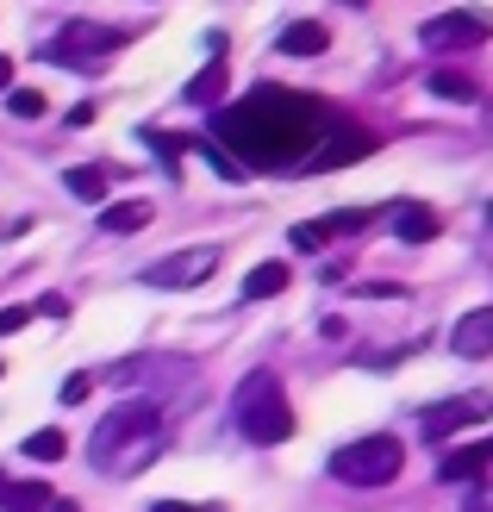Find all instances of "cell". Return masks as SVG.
Masks as SVG:
<instances>
[{"label":"cell","instance_id":"obj_1","mask_svg":"<svg viewBox=\"0 0 493 512\" xmlns=\"http://www.w3.org/2000/svg\"><path fill=\"white\" fill-rule=\"evenodd\" d=\"M331 107H319V94H288V88H256L244 107H219L213 132L219 144L244 150V169H300L306 150L331 132Z\"/></svg>","mask_w":493,"mask_h":512},{"label":"cell","instance_id":"obj_2","mask_svg":"<svg viewBox=\"0 0 493 512\" xmlns=\"http://www.w3.org/2000/svg\"><path fill=\"white\" fill-rule=\"evenodd\" d=\"M144 438H157V400H150V394H132V400H119L113 413L94 425V444H88L94 469L119 475V463H125V456H132Z\"/></svg>","mask_w":493,"mask_h":512},{"label":"cell","instance_id":"obj_3","mask_svg":"<svg viewBox=\"0 0 493 512\" xmlns=\"http://www.w3.org/2000/svg\"><path fill=\"white\" fill-rule=\"evenodd\" d=\"M238 431L250 444H288L294 438V406H288V394H281V381L269 369L238 381Z\"/></svg>","mask_w":493,"mask_h":512},{"label":"cell","instance_id":"obj_4","mask_svg":"<svg viewBox=\"0 0 493 512\" xmlns=\"http://www.w3.org/2000/svg\"><path fill=\"white\" fill-rule=\"evenodd\" d=\"M400 469H406V450H400V438H387V431H369V438L331 450V475L350 481V488H381V481H394Z\"/></svg>","mask_w":493,"mask_h":512},{"label":"cell","instance_id":"obj_5","mask_svg":"<svg viewBox=\"0 0 493 512\" xmlns=\"http://www.w3.org/2000/svg\"><path fill=\"white\" fill-rule=\"evenodd\" d=\"M119 44H125V32H113V25H88V19H75V25H69V32L50 44V50H38V57L63 63V69H100Z\"/></svg>","mask_w":493,"mask_h":512},{"label":"cell","instance_id":"obj_6","mask_svg":"<svg viewBox=\"0 0 493 512\" xmlns=\"http://www.w3.org/2000/svg\"><path fill=\"white\" fill-rule=\"evenodd\" d=\"M213 269H219V244H194V250L157 256V263L144 269V281H150V288H200Z\"/></svg>","mask_w":493,"mask_h":512},{"label":"cell","instance_id":"obj_7","mask_svg":"<svg viewBox=\"0 0 493 512\" xmlns=\"http://www.w3.org/2000/svg\"><path fill=\"white\" fill-rule=\"evenodd\" d=\"M419 38L431 50H475V44L493 38V13H437V19L419 25Z\"/></svg>","mask_w":493,"mask_h":512},{"label":"cell","instance_id":"obj_8","mask_svg":"<svg viewBox=\"0 0 493 512\" xmlns=\"http://www.w3.org/2000/svg\"><path fill=\"white\" fill-rule=\"evenodd\" d=\"M369 150H375V138L362 132V125H331V132H325V138L313 144V157H306L300 169H306V175H325V169L362 163V157H369Z\"/></svg>","mask_w":493,"mask_h":512},{"label":"cell","instance_id":"obj_9","mask_svg":"<svg viewBox=\"0 0 493 512\" xmlns=\"http://www.w3.org/2000/svg\"><path fill=\"white\" fill-rule=\"evenodd\" d=\"M493 413V400L487 394H462V400H444V406H431V413L419 419V431L431 444H444L450 431H462V425H475V419H487Z\"/></svg>","mask_w":493,"mask_h":512},{"label":"cell","instance_id":"obj_10","mask_svg":"<svg viewBox=\"0 0 493 512\" xmlns=\"http://www.w3.org/2000/svg\"><path fill=\"white\" fill-rule=\"evenodd\" d=\"M362 225H369V213H362V207H350V213H325V219H300L294 232H288V244H294V250H325L331 238L362 232Z\"/></svg>","mask_w":493,"mask_h":512},{"label":"cell","instance_id":"obj_11","mask_svg":"<svg viewBox=\"0 0 493 512\" xmlns=\"http://www.w3.org/2000/svg\"><path fill=\"white\" fill-rule=\"evenodd\" d=\"M450 350H456V356H469V363L493 356V306H475V313H462V319H456Z\"/></svg>","mask_w":493,"mask_h":512},{"label":"cell","instance_id":"obj_12","mask_svg":"<svg viewBox=\"0 0 493 512\" xmlns=\"http://www.w3.org/2000/svg\"><path fill=\"white\" fill-rule=\"evenodd\" d=\"M481 469H493V438L462 444V450H450V456H437V481H475Z\"/></svg>","mask_w":493,"mask_h":512},{"label":"cell","instance_id":"obj_13","mask_svg":"<svg viewBox=\"0 0 493 512\" xmlns=\"http://www.w3.org/2000/svg\"><path fill=\"white\" fill-rule=\"evenodd\" d=\"M394 232H400L406 244H431L444 225H437V213L425 207V200H400V207H394Z\"/></svg>","mask_w":493,"mask_h":512},{"label":"cell","instance_id":"obj_14","mask_svg":"<svg viewBox=\"0 0 493 512\" xmlns=\"http://www.w3.org/2000/svg\"><path fill=\"white\" fill-rule=\"evenodd\" d=\"M281 50H288V57H325L331 50V32L319 19H294L288 32H281Z\"/></svg>","mask_w":493,"mask_h":512},{"label":"cell","instance_id":"obj_15","mask_svg":"<svg viewBox=\"0 0 493 512\" xmlns=\"http://www.w3.org/2000/svg\"><path fill=\"white\" fill-rule=\"evenodd\" d=\"M50 500H57V494L38 488V481H7V475H0V506H7V512H50Z\"/></svg>","mask_w":493,"mask_h":512},{"label":"cell","instance_id":"obj_16","mask_svg":"<svg viewBox=\"0 0 493 512\" xmlns=\"http://www.w3.org/2000/svg\"><path fill=\"white\" fill-rule=\"evenodd\" d=\"M144 225H150V200H119V207H107V213H100V232H144Z\"/></svg>","mask_w":493,"mask_h":512},{"label":"cell","instance_id":"obj_17","mask_svg":"<svg viewBox=\"0 0 493 512\" xmlns=\"http://www.w3.org/2000/svg\"><path fill=\"white\" fill-rule=\"evenodd\" d=\"M281 288H288V263H256L244 275V300H275Z\"/></svg>","mask_w":493,"mask_h":512},{"label":"cell","instance_id":"obj_18","mask_svg":"<svg viewBox=\"0 0 493 512\" xmlns=\"http://www.w3.org/2000/svg\"><path fill=\"white\" fill-rule=\"evenodd\" d=\"M425 88L437 100H481V82H475V75H462V69H431Z\"/></svg>","mask_w":493,"mask_h":512},{"label":"cell","instance_id":"obj_19","mask_svg":"<svg viewBox=\"0 0 493 512\" xmlns=\"http://www.w3.org/2000/svg\"><path fill=\"white\" fill-rule=\"evenodd\" d=\"M219 94H225V57H213L194 82H188V100H200V107H219Z\"/></svg>","mask_w":493,"mask_h":512},{"label":"cell","instance_id":"obj_20","mask_svg":"<svg viewBox=\"0 0 493 512\" xmlns=\"http://www.w3.org/2000/svg\"><path fill=\"white\" fill-rule=\"evenodd\" d=\"M25 456H32V463H63V456H69V438H63L57 425H50V431H32V438H25Z\"/></svg>","mask_w":493,"mask_h":512},{"label":"cell","instance_id":"obj_21","mask_svg":"<svg viewBox=\"0 0 493 512\" xmlns=\"http://www.w3.org/2000/svg\"><path fill=\"white\" fill-rule=\"evenodd\" d=\"M63 188H69L75 200H107V169H88V163H82V169L63 175Z\"/></svg>","mask_w":493,"mask_h":512},{"label":"cell","instance_id":"obj_22","mask_svg":"<svg viewBox=\"0 0 493 512\" xmlns=\"http://www.w3.org/2000/svg\"><path fill=\"white\" fill-rule=\"evenodd\" d=\"M7 107H13V119H44L50 100H44V88H13V94H7Z\"/></svg>","mask_w":493,"mask_h":512},{"label":"cell","instance_id":"obj_23","mask_svg":"<svg viewBox=\"0 0 493 512\" xmlns=\"http://www.w3.org/2000/svg\"><path fill=\"white\" fill-rule=\"evenodd\" d=\"M462 512H493V469H481L469 481V500H462Z\"/></svg>","mask_w":493,"mask_h":512},{"label":"cell","instance_id":"obj_24","mask_svg":"<svg viewBox=\"0 0 493 512\" xmlns=\"http://www.w3.org/2000/svg\"><path fill=\"white\" fill-rule=\"evenodd\" d=\"M157 450H163V431H157V438H144L132 456H125V463H119V475H132V469H144V463H157Z\"/></svg>","mask_w":493,"mask_h":512},{"label":"cell","instance_id":"obj_25","mask_svg":"<svg viewBox=\"0 0 493 512\" xmlns=\"http://www.w3.org/2000/svg\"><path fill=\"white\" fill-rule=\"evenodd\" d=\"M88 394H94V375H88V369H82V375H69V381H63V406H82Z\"/></svg>","mask_w":493,"mask_h":512},{"label":"cell","instance_id":"obj_26","mask_svg":"<svg viewBox=\"0 0 493 512\" xmlns=\"http://www.w3.org/2000/svg\"><path fill=\"white\" fill-rule=\"evenodd\" d=\"M25 319H32V306H0V338H13Z\"/></svg>","mask_w":493,"mask_h":512},{"label":"cell","instance_id":"obj_27","mask_svg":"<svg viewBox=\"0 0 493 512\" xmlns=\"http://www.w3.org/2000/svg\"><path fill=\"white\" fill-rule=\"evenodd\" d=\"M32 313H50V319H69V300H63V294H44V300L32 306Z\"/></svg>","mask_w":493,"mask_h":512},{"label":"cell","instance_id":"obj_28","mask_svg":"<svg viewBox=\"0 0 493 512\" xmlns=\"http://www.w3.org/2000/svg\"><path fill=\"white\" fill-rule=\"evenodd\" d=\"M0 94H13V57H0Z\"/></svg>","mask_w":493,"mask_h":512},{"label":"cell","instance_id":"obj_29","mask_svg":"<svg viewBox=\"0 0 493 512\" xmlns=\"http://www.w3.org/2000/svg\"><path fill=\"white\" fill-rule=\"evenodd\" d=\"M150 512H194V506H188V500H157Z\"/></svg>","mask_w":493,"mask_h":512},{"label":"cell","instance_id":"obj_30","mask_svg":"<svg viewBox=\"0 0 493 512\" xmlns=\"http://www.w3.org/2000/svg\"><path fill=\"white\" fill-rule=\"evenodd\" d=\"M50 512H82V506H75V500H63V494H57V500H50Z\"/></svg>","mask_w":493,"mask_h":512},{"label":"cell","instance_id":"obj_31","mask_svg":"<svg viewBox=\"0 0 493 512\" xmlns=\"http://www.w3.org/2000/svg\"><path fill=\"white\" fill-rule=\"evenodd\" d=\"M487 269H493V207H487Z\"/></svg>","mask_w":493,"mask_h":512},{"label":"cell","instance_id":"obj_32","mask_svg":"<svg viewBox=\"0 0 493 512\" xmlns=\"http://www.w3.org/2000/svg\"><path fill=\"white\" fill-rule=\"evenodd\" d=\"M344 7H369V0H344Z\"/></svg>","mask_w":493,"mask_h":512},{"label":"cell","instance_id":"obj_33","mask_svg":"<svg viewBox=\"0 0 493 512\" xmlns=\"http://www.w3.org/2000/svg\"><path fill=\"white\" fill-rule=\"evenodd\" d=\"M487 132H493V107H487Z\"/></svg>","mask_w":493,"mask_h":512}]
</instances>
